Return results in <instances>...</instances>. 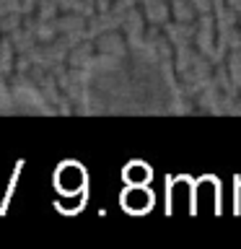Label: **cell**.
Returning <instances> with one entry per match:
<instances>
[{
	"mask_svg": "<svg viewBox=\"0 0 241 249\" xmlns=\"http://www.w3.org/2000/svg\"><path fill=\"white\" fill-rule=\"evenodd\" d=\"M73 169H75V163H62L60 171H57V187L62 192H70V195H75L83 187V182H86V174L75 177V179L70 177V174H73Z\"/></svg>",
	"mask_w": 241,
	"mask_h": 249,
	"instance_id": "2",
	"label": "cell"
},
{
	"mask_svg": "<svg viewBox=\"0 0 241 249\" xmlns=\"http://www.w3.org/2000/svg\"><path fill=\"white\" fill-rule=\"evenodd\" d=\"M148 177H151V171H148L145 163H130V166L124 169V179H127V182H132V184H138V182L145 184Z\"/></svg>",
	"mask_w": 241,
	"mask_h": 249,
	"instance_id": "3",
	"label": "cell"
},
{
	"mask_svg": "<svg viewBox=\"0 0 241 249\" xmlns=\"http://www.w3.org/2000/svg\"><path fill=\"white\" fill-rule=\"evenodd\" d=\"M122 205L127 208L130 213H145V210L151 208V195H148V190L135 184L122 195Z\"/></svg>",
	"mask_w": 241,
	"mask_h": 249,
	"instance_id": "1",
	"label": "cell"
}]
</instances>
